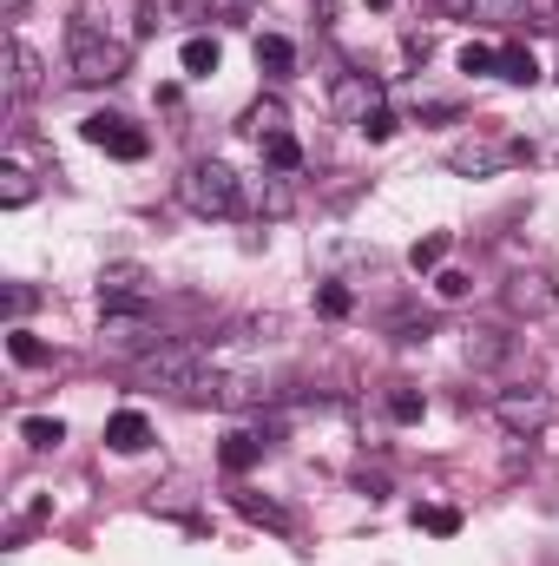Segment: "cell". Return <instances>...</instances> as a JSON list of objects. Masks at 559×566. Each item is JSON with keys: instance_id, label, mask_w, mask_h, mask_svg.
Here are the masks:
<instances>
[{"instance_id": "cell-25", "label": "cell", "mask_w": 559, "mask_h": 566, "mask_svg": "<svg viewBox=\"0 0 559 566\" xmlns=\"http://www.w3.org/2000/svg\"><path fill=\"white\" fill-rule=\"evenodd\" d=\"M244 126H251L257 139H277V133H283V106H277V99H264V106H251V119H244Z\"/></svg>"}, {"instance_id": "cell-5", "label": "cell", "mask_w": 559, "mask_h": 566, "mask_svg": "<svg viewBox=\"0 0 559 566\" xmlns=\"http://www.w3.org/2000/svg\"><path fill=\"white\" fill-rule=\"evenodd\" d=\"M494 416L507 434H540L553 422V396L547 389H494Z\"/></svg>"}, {"instance_id": "cell-30", "label": "cell", "mask_w": 559, "mask_h": 566, "mask_svg": "<svg viewBox=\"0 0 559 566\" xmlns=\"http://www.w3.org/2000/svg\"><path fill=\"white\" fill-rule=\"evenodd\" d=\"M494 60H500V46H461V73H494Z\"/></svg>"}, {"instance_id": "cell-11", "label": "cell", "mask_w": 559, "mask_h": 566, "mask_svg": "<svg viewBox=\"0 0 559 566\" xmlns=\"http://www.w3.org/2000/svg\"><path fill=\"white\" fill-rule=\"evenodd\" d=\"M40 93V53L27 46V40H13L7 46V106H20V99H33Z\"/></svg>"}, {"instance_id": "cell-14", "label": "cell", "mask_w": 559, "mask_h": 566, "mask_svg": "<svg viewBox=\"0 0 559 566\" xmlns=\"http://www.w3.org/2000/svg\"><path fill=\"white\" fill-rule=\"evenodd\" d=\"M507 356H514V343H507L500 329H467V363H474V369H500Z\"/></svg>"}, {"instance_id": "cell-29", "label": "cell", "mask_w": 559, "mask_h": 566, "mask_svg": "<svg viewBox=\"0 0 559 566\" xmlns=\"http://www.w3.org/2000/svg\"><path fill=\"white\" fill-rule=\"evenodd\" d=\"M395 126H402V119H395L389 106H376V113H369V119H362L356 133H362V139H369V145H382V139H395Z\"/></svg>"}, {"instance_id": "cell-12", "label": "cell", "mask_w": 559, "mask_h": 566, "mask_svg": "<svg viewBox=\"0 0 559 566\" xmlns=\"http://www.w3.org/2000/svg\"><path fill=\"white\" fill-rule=\"evenodd\" d=\"M106 448H113V454H145V448H151V422H145L139 409H119V416L106 422Z\"/></svg>"}, {"instance_id": "cell-3", "label": "cell", "mask_w": 559, "mask_h": 566, "mask_svg": "<svg viewBox=\"0 0 559 566\" xmlns=\"http://www.w3.org/2000/svg\"><path fill=\"white\" fill-rule=\"evenodd\" d=\"M178 198H184L198 218H238V211H244L238 171H231V165H218V158H198V165H184V178H178Z\"/></svg>"}, {"instance_id": "cell-24", "label": "cell", "mask_w": 559, "mask_h": 566, "mask_svg": "<svg viewBox=\"0 0 559 566\" xmlns=\"http://www.w3.org/2000/svg\"><path fill=\"white\" fill-rule=\"evenodd\" d=\"M415 527H428V534L447 541V534H461V514H454V507H415Z\"/></svg>"}, {"instance_id": "cell-13", "label": "cell", "mask_w": 559, "mask_h": 566, "mask_svg": "<svg viewBox=\"0 0 559 566\" xmlns=\"http://www.w3.org/2000/svg\"><path fill=\"white\" fill-rule=\"evenodd\" d=\"M218 461H224V474H251V468L264 461V434L231 428V434H224V448H218Z\"/></svg>"}, {"instance_id": "cell-19", "label": "cell", "mask_w": 559, "mask_h": 566, "mask_svg": "<svg viewBox=\"0 0 559 566\" xmlns=\"http://www.w3.org/2000/svg\"><path fill=\"white\" fill-rule=\"evenodd\" d=\"M20 441L46 454V448H60V441H66V422H60V416H27V422H20Z\"/></svg>"}, {"instance_id": "cell-15", "label": "cell", "mask_w": 559, "mask_h": 566, "mask_svg": "<svg viewBox=\"0 0 559 566\" xmlns=\"http://www.w3.org/2000/svg\"><path fill=\"white\" fill-rule=\"evenodd\" d=\"M178 60H184V73H191V80H211V73H218V60H224V46H218L211 33H198V40H184V53H178Z\"/></svg>"}, {"instance_id": "cell-21", "label": "cell", "mask_w": 559, "mask_h": 566, "mask_svg": "<svg viewBox=\"0 0 559 566\" xmlns=\"http://www.w3.org/2000/svg\"><path fill=\"white\" fill-rule=\"evenodd\" d=\"M257 66H264V73H289V66H296V46H289L283 33H257Z\"/></svg>"}, {"instance_id": "cell-4", "label": "cell", "mask_w": 559, "mask_h": 566, "mask_svg": "<svg viewBox=\"0 0 559 566\" xmlns=\"http://www.w3.org/2000/svg\"><path fill=\"white\" fill-rule=\"evenodd\" d=\"M520 158H527V139H500V133H474V139H461L447 151V165L461 178H494V171H507Z\"/></svg>"}, {"instance_id": "cell-8", "label": "cell", "mask_w": 559, "mask_h": 566, "mask_svg": "<svg viewBox=\"0 0 559 566\" xmlns=\"http://www.w3.org/2000/svg\"><path fill=\"white\" fill-rule=\"evenodd\" d=\"M145 296H151V271L145 264H106L99 271V303L106 310H145Z\"/></svg>"}, {"instance_id": "cell-10", "label": "cell", "mask_w": 559, "mask_h": 566, "mask_svg": "<svg viewBox=\"0 0 559 566\" xmlns=\"http://www.w3.org/2000/svg\"><path fill=\"white\" fill-rule=\"evenodd\" d=\"M376 106H382V80H376V73H342V80H336V113H342V119L362 126Z\"/></svg>"}, {"instance_id": "cell-18", "label": "cell", "mask_w": 559, "mask_h": 566, "mask_svg": "<svg viewBox=\"0 0 559 566\" xmlns=\"http://www.w3.org/2000/svg\"><path fill=\"white\" fill-rule=\"evenodd\" d=\"M0 205H7V211L33 205V171H27V165H0Z\"/></svg>"}, {"instance_id": "cell-36", "label": "cell", "mask_w": 559, "mask_h": 566, "mask_svg": "<svg viewBox=\"0 0 559 566\" xmlns=\"http://www.w3.org/2000/svg\"><path fill=\"white\" fill-rule=\"evenodd\" d=\"M553 151H559V139H553Z\"/></svg>"}, {"instance_id": "cell-26", "label": "cell", "mask_w": 559, "mask_h": 566, "mask_svg": "<svg viewBox=\"0 0 559 566\" xmlns=\"http://www.w3.org/2000/svg\"><path fill=\"white\" fill-rule=\"evenodd\" d=\"M264 158H271L277 171H296V165H303V145L289 139V133H277V139H264Z\"/></svg>"}, {"instance_id": "cell-22", "label": "cell", "mask_w": 559, "mask_h": 566, "mask_svg": "<svg viewBox=\"0 0 559 566\" xmlns=\"http://www.w3.org/2000/svg\"><path fill=\"white\" fill-rule=\"evenodd\" d=\"M441 258H447V231H428V238H415V251H409L415 271H434Z\"/></svg>"}, {"instance_id": "cell-28", "label": "cell", "mask_w": 559, "mask_h": 566, "mask_svg": "<svg viewBox=\"0 0 559 566\" xmlns=\"http://www.w3.org/2000/svg\"><path fill=\"white\" fill-rule=\"evenodd\" d=\"M474 20H527V0H474Z\"/></svg>"}, {"instance_id": "cell-33", "label": "cell", "mask_w": 559, "mask_h": 566, "mask_svg": "<svg viewBox=\"0 0 559 566\" xmlns=\"http://www.w3.org/2000/svg\"><path fill=\"white\" fill-rule=\"evenodd\" d=\"M27 310H33V290H20V283H13V290H7V323H20Z\"/></svg>"}, {"instance_id": "cell-34", "label": "cell", "mask_w": 559, "mask_h": 566, "mask_svg": "<svg viewBox=\"0 0 559 566\" xmlns=\"http://www.w3.org/2000/svg\"><path fill=\"white\" fill-rule=\"evenodd\" d=\"M527 13H534V27H559V0H527Z\"/></svg>"}, {"instance_id": "cell-17", "label": "cell", "mask_w": 559, "mask_h": 566, "mask_svg": "<svg viewBox=\"0 0 559 566\" xmlns=\"http://www.w3.org/2000/svg\"><path fill=\"white\" fill-rule=\"evenodd\" d=\"M7 356H13V363H20V369H46V363H53V349H46V343H40V336H27V329H20V323H13V329H7Z\"/></svg>"}, {"instance_id": "cell-35", "label": "cell", "mask_w": 559, "mask_h": 566, "mask_svg": "<svg viewBox=\"0 0 559 566\" xmlns=\"http://www.w3.org/2000/svg\"><path fill=\"white\" fill-rule=\"evenodd\" d=\"M0 13H7V20H20V13H27V0H0Z\"/></svg>"}, {"instance_id": "cell-32", "label": "cell", "mask_w": 559, "mask_h": 566, "mask_svg": "<svg viewBox=\"0 0 559 566\" xmlns=\"http://www.w3.org/2000/svg\"><path fill=\"white\" fill-rule=\"evenodd\" d=\"M289 205H296V198H289V185H271V191H264V211H271V218H289Z\"/></svg>"}, {"instance_id": "cell-1", "label": "cell", "mask_w": 559, "mask_h": 566, "mask_svg": "<svg viewBox=\"0 0 559 566\" xmlns=\"http://www.w3.org/2000/svg\"><path fill=\"white\" fill-rule=\"evenodd\" d=\"M139 382L165 389V396H184V402H211V396H224L218 369H211L198 349H184V343H158V349L139 363Z\"/></svg>"}, {"instance_id": "cell-7", "label": "cell", "mask_w": 559, "mask_h": 566, "mask_svg": "<svg viewBox=\"0 0 559 566\" xmlns=\"http://www.w3.org/2000/svg\"><path fill=\"white\" fill-rule=\"evenodd\" d=\"M99 343H106V356H151L158 349V329L145 323L139 310H106V329H99Z\"/></svg>"}, {"instance_id": "cell-20", "label": "cell", "mask_w": 559, "mask_h": 566, "mask_svg": "<svg viewBox=\"0 0 559 566\" xmlns=\"http://www.w3.org/2000/svg\"><path fill=\"white\" fill-rule=\"evenodd\" d=\"M238 514H244V521H257V527H271V534L289 527V514H283L277 501H264V494H238Z\"/></svg>"}, {"instance_id": "cell-6", "label": "cell", "mask_w": 559, "mask_h": 566, "mask_svg": "<svg viewBox=\"0 0 559 566\" xmlns=\"http://www.w3.org/2000/svg\"><path fill=\"white\" fill-rule=\"evenodd\" d=\"M80 133H86V145H99V151H113V158H145V151H151V139H145L126 113H86Z\"/></svg>"}, {"instance_id": "cell-31", "label": "cell", "mask_w": 559, "mask_h": 566, "mask_svg": "<svg viewBox=\"0 0 559 566\" xmlns=\"http://www.w3.org/2000/svg\"><path fill=\"white\" fill-rule=\"evenodd\" d=\"M434 290L454 303V296H467V290H474V277H467V271H441V277H434Z\"/></svg>"}, {"instance_id": "cell-16", "label": "cell", "mask_w": 559, "mask_h": 566, "mask_svg": "<svg viewBox=\"0 0 559 566\" xmlns=\"http://www.w3.org/2000/svg\"><path fill=\"white\" fill-rule=\"evenodd\" d=\"M494 73H500L507 86H534V80H540V60H534L527 46H500V60H494Z\"/></svg>"}, {"instance_id": "cell-23", "label": "cell", "mask_w": 559, "mask_h": 566, "mask_svg": "<svg viewBox=\"0 0 559 566\" xmlns=\"http://www.w3.org/2000/svg\"><path fill=\"white\" fill-rule=\"evenodd\" d=\"M389 416H395L402 428L421 422V416H428V396H421V389H395V396H389Z\"/></svg>"}, {"instance_id": "cell-27", "label": "cell", "mask_w": 559, "mask_h": 566, "mask_svg": "<svg viewBox=\"0 0 559 566\" xmlns=\"http://www.w3.org/2000/svg\"><path fill=\"white\" fill-rule=\"evenodd\" d=\"M316 310H323V316H349V310H356L349 283H323V290H316Z\"/></svg>"}, {"instance_id": "cell-2", "label": "cell", "mask_w": 559, "mask_h": 566, "mask_svg": "<svg viewBox=\"0 0 559 566\" xmlns=\"http://www.w3.org/2000/svg\"><path fill=\"white\" fill-rule=\"evenodd\" d=\"M66 66H73L80 86H113V80H126L133 46L113 40V33L93 27V20H73V27H66Z\"/></svg>"}, {"instance_id": "cell-9", "label": "cell", "mask_w": 559, "mask_h": 566, "mask_svg": "<svg viewBox=\"0 0 559 566\" xmlns=\"http://www.w3.org/2000/svg\"><path fill=\"white\" fill-rule=\"evenodd\" d=\"M507 310H514V316H553L559 283L547 277V271H520V277L507 283Z\"/></svg>"}]
</instances>
